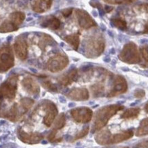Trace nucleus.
<instances>
[{"instance_id": "nucleus-28", "label": "nucleus", "mask_w": 148, "mask_h": 148, "mask_svg": "<svg viewBox=\"0 0 148 148\" xmlns=\"http://www.w3.org/2000/svg\"><path fill=\"white\" fill-rule=\"evenodd\" d=\"M89 129V128L88 126L86 127V128H84L78 134H77V136H76V137H75V138L77 139V138H80L83 137V136H84L87 133H88Z\"/></svg>"}, {"instance_id": "nucleus-27", "label": "nucleus", "mask_w": 148, "mask_h": 148, "mask_svg": "<svg viewBox=\"0 0 148 148\" xmlns=\"http://www.w3.org/2000/svg\"><path fill=\"white\" fill-rule=\"evenodd\" d=\"M140 50H141V53L144 60L148 62V45L142 47Z\"/></svg>"}, {"instance_id": "nucleus-31", "label": "nucleus", "mask_w": 148, "mask_h": 148, "mask_svg": "<svg viewBox=\"0 0 148 148\" xmlns=\"http://www.w3.org/2000/svg\"><path fill=\"white\" fill-rule=\"evenodd\" d=\"M113 7L105 5V8H104V12H110L111 11L113 10Z\"/></svg>"}, {"instance_id": "nucleus-19", "label": "nucleus", "mask_w": 148, "mask_h": 148, "mask_svg": "<svg viewBox=\"0 0 148 148\" xmlns=\"http://www.w3.org/2000/svg\"><path fill=\"white\" fill-rule=\"evenodd\" d=\"M10 21L14 23L15 25L18 26L19 25L21 24L25 19V14L23 12H16L12 13L10 15Z\"/></svg>"}, {"instance_id": "nucleus-1", "label": "nucleus", "mask_w": 148, "mask_h": 148, "mask_svg": "<svg viewBox=\"0 0 148 148\" xmlns=\"http://www.w3.org/2000/svg\"><path fill=\"white\" fill-rule=\"evenodd\" d=\"M123 106L119 104H111L99 110L95 115L93 131L103 128L112 117L117 114L118 111L123 109Z\"/></svg>"}, {"instance_id": "nucleus-32", "label": "nucleus", "mask_w": 148, "mask_h": 148, "mask_svg": "<svg viewBox=\"0 0 148 148\" xmlns=\"http://www.w3.org/2000/svg\"><path fill=\"white\" fill-rule=\"evenodd\" d=\"M143 33L144 34H147L148 33V21L145 25V27H144Z\"/></svg>"}, {"instance_id": "nucleus-12", "label": "nucleus", "mask_w": 148, "mask_h": 148, "mask_svg": "<svg viewBox=\"0 0 148 148\" xmlns=\"http://www.w3.org/2000/svg\"><path fill=\"white\" fill-rule=\"evenodd\" d=\"M32 3V8L37 12H44L50 8L52 5V1H35Z\"/></svg>"}, {"instance_id": "nucleus-6", "label": "nucleus", "mask_w": 148, "mask_h": 148, "mask_svg": "<svg viewBox=\"0 0 148 148\" xmlns=\"http://www.w3.org/2000/svg\"><path fill=\"white\" fill-rule=\"evenodd\" d=\"M75 14H76L77 21H78L80 26L83 29H88L89 28L97 25L95 21L85 10L77 9L75 11Z\"/></svg>"}, {"instance_id": "nucleus-13", "label": "nucleus", "mask_w": 148, "mask_h": 148, "mask_svg": "<svg viewBox=\"0 0 148 148\" xmlns=\"http://www.w3.org/2000/svg\"><path fill=\"white\" fill-rule=\"evenodd\" d=\"M77 75V70L73 69L69 71L68 73L64 74L59 79V82L64 86H67L68 85L71 84L75 80V77Z\"/></svg>"}, {"instance_id": "nucleus-26", "label": "nucleus", "mask_w": 148, "mask_h": 148, "mask_svg": "<svg viewBox=\"0 0 148 148\" xmlns=\"http://www.w3.org/2000/svg\"><path fill=\"white\" fill-rule=\"evenodd\" d=\"M145 91L142 89H136V90L134 91V97L136 98H142L145 96Z\"/></svg>"}, {"instance_id": "nucleus-11", "label": "nucleus", "mask_w": 148, "mask_h": 148, "mask_svg": "<svg viewBox=\"0 0 148 148\" xmlns=\"http://www.w3.org/2000/svg\"><path fill=\"white\" fill-rule=\"evenodd\" d=\"M134 132L132 130H126V131H123L119 133L115 134L114 135H112L111 144L113 143H119L121 142H123L126 140H128L129 138H132L133 136Z\"/></svg>"}, {"instance_id": "nucleus-29", "label": "nucleus", "mask_w": 148, "mask_h": 148, "mask_svg": "<svg viewBox=\"0 0 148 148\" xmlns=\"http://www.w3.org/2000/svg\"><path fill=\"white\" fill-rule=\"evenodd\" d=\"M72 11H73V8H70L64 9V10H62L61 11V12L64 17H68L71 15Z\"/></svg>"}, {"instance_id": "nucleus-22", "label": "nucleus", "mask_w": 148, "mask_h": 148, "mask_svg": "<svg viewBox=\"0 0 148 148\" xmlns=\"http://www.w3.org/2000/svg\"><path fill=\"white\" fill-rule=\"evenodd\" d=\"M64 123H65V117L63 114H61L58 117V119L55 123V127L57 129H60L64 126Z\"/></svg>"}, {"instance_id": "nucleus-2", "label": "nucleus", "mask_w": 148, "mask_h": 148, "mask_svg": "<svg viewBox=\"0 0 148 148\" xmlns=\"http://www.w3.org/2000/svg\"><path fill=\"white\" fill-rule=\"evenodd\" d=\"M119 58L122 62L128 64H135L141 62V57L137 46L132 42H130L123 47Z\"/></svg>"}, {"instance_id": "nucleus-20", "label": "nucleus", "mask_w": 148, "mask_h": 148, "mask_svg": "<svg viewBox=\"0 0 148 148\" xmlns=\"http://www.w3.org/2000/svg\"><path fill=\"white\" fill-rule=\"evenodd\" d=\"M18 29V27L12 23L11 21H5L1 25L0 27V32H13Z\"/></svg>"}, {"instance_id": "nucleus-33", "label": "nucleus", "mask_w": 148, "mask_h": 148, "mask_svg": "<svg viewBox=\"0 0 148 148\" xmlns=\"http://www.w3.org/2000/svg\"><path fill=\"white\" fill-rule=\"evenodd\" d=\"M59 100H60V101L62 102V103H64V102H66L65 98H64V97H62V96H60V97H59Z\"/></svg>"}, {"instance_id": "nucleus-30", "label": "nucleus", "mask_w": 148, "mask_h": 148, "mask_svg": "<svg viewBox=\"0 0 148 148\" xmlns=\"http://www.w3.org/2000/svg\"><path fill=\"white\" fill-rule=\"evenodd\" d=\"M138 147L141 148H148V139L141 142L138 144Z\"/></svg>"}, {"instance_id": "nucleus-23", "label": "nucleus", "mask_w": 148, "mask_h": 148, "mask_svg": "<svg viewBox=\"0 0 148 148\" xmlns=\"http://www.w3.org/2000/svg\"><path fill=\"white\" fill-rule=\"evenodd\" d=\"M42 85H43L44 88L47 89V90L52 91V92H56L57 91L56 85L53 84L51 81H45V82L42 83Z\"/></svg>"}, {"instance_id": "nucleus-41", "label": "nucleus", "mask_w": 148, "mask_h": 148, "mask_svg": "<svg viewBox=\"0 0 148 148\" xmlns=\"http://www.w3.org/2000/svg\"><path fill=\"white\" fill-rule=\"evenodd\" d=\"M3 146H4V145H0V148H3Z\"/></svg>"}, {"instance_id": "nucleus-18", "label": "nucleus", "mask_w": 148, "mask_h": 148, "mask_svg": "<svg viewBox=\"0 0 148 148\" xmlns=\"http://www.w3.org/2000/svg\"><path fill=\"white\" fill-rule=\"evenodd\" d=\"M140 113L139 108H130L127 109L126 111L121 115V118L123 119H130L135 118Z\"/></svg>"}, {"instance_id": "nucleus-36", "label": "nucleus", "mask_w": 148, "mask_h": 148, "mask_svg": "<svg viewBox=\"0 0 148 148\" xmlns=\"http://www.w3.org/2000/svg\"><path fill=\"white\" fill-rule=\"evenodd\" d=\"M12 36H9V37H8L7 38V40H8V42H10L11 40H12Z\"/></svg>"}, {"instance_id": "nucleus-10", "label": "nucleus", "mask_w": 148, "mask_h": 148, "mask_svg": "<svg viewBox=\"0 0 148 148\" xmlns=\"http://www.w3.org/2000/svg\"><path fill=\"white\" fill-rule=\"evenodd\" d=\"M41 25L43 27H48L51 29L55 30L59 28L60 21L54 16H47L43 18Z\"/></svg>"}, {"instance_id": "nucleus-17", "label": "nucleus", "mask_w": 148, "mask_h": 148, "mask_svg": "<svg viewBox=\"0 0 148 148\" xmlns=\"http://www.w3.org/2000/svg\"><path fill=\"white\" fill-rule=\"evenodd\" d=\"M137 136L148 135V118L143 119L140 123L139 126L136 132Z\"/></svg>"}, {"instance_id": "nucleus-40", "label": "nucleus", "mask_w": 148, "mask_h": 148, "mask_svg": "<svg viewBox=\"0 0 148 148\" xmlns=\"http://www.w3.org/2000/svg\"><path fill=\"white\" fill-rule=\"evenodd\" d=\"M111 148H129V147H111Z\"/></svg>"}, {"instance_id": "nucleus-7", "label": "nucleus", "mask_w": 148, "mask_h": 148, "mask_svg": "<svg viewBox=\"0 0 148 148\" xmlns=\"http://www.w3.org/2000/svg\"><path fill=\"white\" fill-rule=\"evenodd\" d=\"M71 115L77 122L86 123L91 119L92 111L88 108H78L72 110Z\"/></svg>"}, {"instance_id": "nucleus-35", "label": "nucleus", "mask_w": 148, "mask_h": 148, "mask_svg": "<svg viewBox=\"0 0 148 148\" xmlns=\"http://www.w3.org/2000/svg\"><path fill=\"white\" fill-rule=\"evenodd\" d=\"M145 110L147 113H148V102H147V104H146L145 106Z\"/></svg>"}, {"instance_id": "nucleus-38", "label": "nucleus", "mask_w": 148, "mask_h": 148, "mask_svg": "<svg viewBox=\"0 0 148 148\" xmlns=\"http://www.w3.org/2000/svg\"><path fill=\"white\" fill-rule=\"evenodd\" d=\"M5 122H6V121H3V120L0 121V125H2V124H4Z\"/></svg>"}, {"instance_id": "nucleus-3", "label": "nucleus", "mask_w": 148, "mask_h": 148, "mask_svg": "<svg viewBox=\"0 0 148 148\" xmlns=\"http://www.w3.org/2000/svg\"><path fill=\"white\" fill-rule=\"evenodd\" d=\"M105 47V43L103 38L98 36L93 38L88 42L86 47V56L88 58H96L102 53Z\"/></svg>"}, {"instance_id": "nucleus-8", "label": "nucleus", "mask_w": 148, "mask_h": 148, "mask_svg": "<svg viewBox=\"0 0 148 148\" xmlns=\"http://www.w3.org/2000/svg\"><path fill=\"white\" fill-rule=\"evenodd\" d=\"M14 46L18 58L22 60H25L27 57V43L26 40L22 38H19L15 42Z\"/></svg>"}, {"instance_id": "nucleus-15", "label": "nucleus", "mask_w": 148, "mask_h": 148, "mask_svg": "<svg viewBox=\"0 0 148 148\" xmlns=\"http://www.w3.org/2000/svg\"><path fill=\"white\" fill-rule=\"evenodd\" d=\"M22 84L26 89H27L32 93H36L39 92V85L36 83L31 78H25L22 81Z\"/></svg>"}, {"instance_id": "nucleus-5", "label": "nucleus", "mask_w": 148, "mask_h": 148, "mask_svg": "<svg viewBox=\"0 0 148 148\" xmlns=\"http://www.w3.org/2000/svg\"><path fill=\"white\" fill-rule=\"evenodd\" d=\"M128 90V84L126 79L121 75H117L114 80L113 88L108 95V97H115L123 94Z\"/></svg>"}, {"instance_id": "nucleus-25", "label": "nucleus", "mask_w": 148, "mask_h": 148, "mask_svg": "<svg viewBox=\"0 0 148 148\" xmlns=\"http://www.w3.org/2000/svg\"><path fill=\"white\" fill-rule=\"evenodd\" d=\"M104 2L109 3L110 4H123V3H132V1H124V0H109V1H104Z\"/></svg>"}, {"instance_id": "nucleus-21", "label": "nucleus", "mask_w": 148, "mask_h": 148, "mask_svg": "<svg viewBox=\"0 0 148 148\" xmlns=\"http://www.w3.org/2000/svg\"><path fill=\"white\" fill-rule=\"evenodd\" d=\"M111 23L115 27L121 30H126L127 29V23L122 18H113L111 19Z\"/></svg>"}, {"instance_id": "nucleus-9", "label": "nucleus", "mask_w": 148, "mask_h": 148, "mask_svg": "<svg viewBox=\"0 0 148 148\" xmlns=\"http://www.w3.org/2000/svg\"><path fill=\"white\" fill-rule=\"evenodd\" d=\"M70 99L74 100H85L89 97V92L85 88H74L68 94Z\"/></svg>"}, {"instance_id": "nucleus-39", "label": "nucleus", "mask_w": 148, "mask_h": 148, "mask_svg": "<svg viewBox=\"0 0 148 148\" xmlns=\"http://www.w3.org/2000/svg\"><path fill=\"white\" fill-rule=\"evenodd\" d=\"M31 20H32V17H30V18H27V21H31Z\"/></svg>"}, {"instance_id": "nucleus-24", "label": "nucleus", "mask_w": 148, "mask_h": 148, "mask_svg": "<svg viewBox=\"0 0 148 148\" xmlns=\"http://www.w3.org/2000/svg\"><path fill=\"white\" fill-rule=\"evenodd\" d=\"M91 89L93 90V92L94 94H96L98 95H100L103 92L104 87L102 85H95L92 87Z\"/></svg>"}, {"instance_id": "nucleus-34", "label": "nucleus", "mask_w": 148, "mask_h": 148, "mask_svg": "<svg viewBox=\"0 0 148 148\" xmlns=\"http://www.w3.org/2000/svg\"><path fill=\"white\" fill-rule=\"evenodd\" d=\"M6 137H7V135H3V136H1V137H0V141H2V139H6Z\"/></svg>"}, {"instance_id": "nucleus-16", "label": "nucleus", "mask_w": 148, "mask_h": 148, "mask_svg": "<svg viewBox=\"0 0 148 148\" xmlns=\"http://www.w3.org/2000/svg\"><path fill=\"white\" fill-rule=\"evenodd\" d=\"M64 40L71 45L74 50L77 51L80 45V37L77 34H73L71 35L67 36L64 38Z\"/></svg>"}, {"instance_id": "nucleus-37", "label": "nucleus", "mask_w": 148, "mask_h": 148, "mask_svg": "<svg viewBox=\"0 0 148 148\" xmlns=\"http://www.w3.org/2000/svg\"><path fill=\"white\" fill-rule=\"evenodd\" d=\"M73 106H75V104H73V103H70V104H69V107H73Z\"/></svg>"}, {"instance_id": "nucleus-14", "label": "nucleus", "mask_w": 148, "mask_h": 148, "mask_svg": "<svg viewBox=\"0 0 148 148\" xmlns=\"http://www.w3.org/2000/svg\"><path fill=\"white\" fill-rule=\"evenodd\" d=\"M111 133L109 130H104L97 135L95 139L101 145H109L111 144Z\"/></svg>"}, {"instance_id": "nucleus-4", "label": "nucleus", "mask_w": 148, "mask_h": 148, "mask_svg": "<svg viewBox=\"0 0 148 148\" xmlns=\"http://www.w3.org/2000/svg\"><path fill=\"white\" fill-rule=\"evenodd\" d=\"M68 63H69V60L67 57L58 55L49 59L47 62V68L49 71L56 73L62 71L68 65Z\"/></svg>"}]
</instances>
